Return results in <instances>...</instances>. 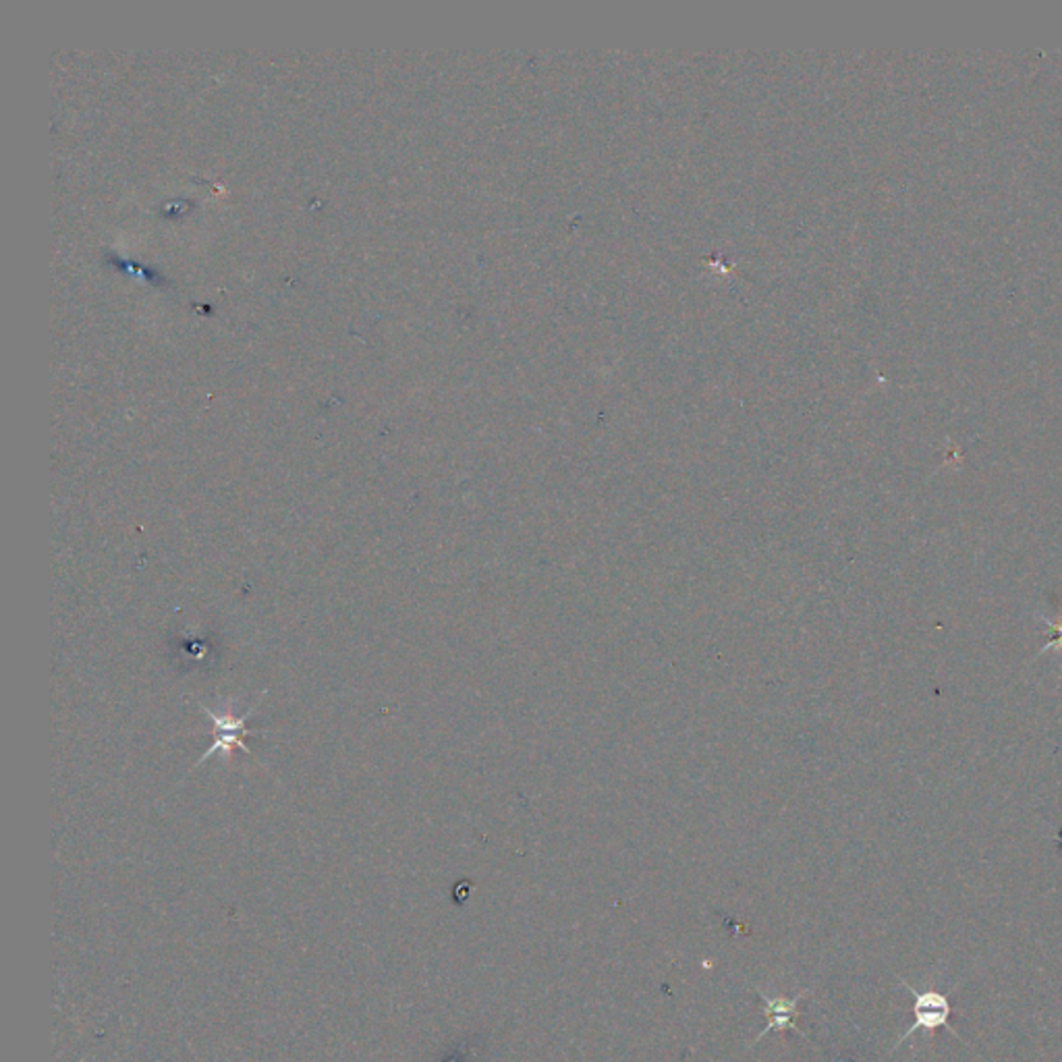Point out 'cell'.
I'll return each instance as SVG.
<instances>
[{
    "instance_id": "cell-1",
    "label": "cell",
    "mask_w": 1062,
    "mask_h": 1062,
    "mask_svg": "<svg viewBox=\"0 0 1062 1062\" xmlns=\"http://www.w3.org/2000/svg\"><path fill=\"white\" fill-rule=\"evenodd\" d=\"M903 986L907 987L913 994V1015H915V1021H913L912 1027L905 1032V1035L898 1040L895 1044V1050H897L905 1040H909L913 1033L917 1032H938V1030H951V1032L957 1035V1032L948 1025V1019L953 1015V1006L948 1003V998L941 994V992H917L912 984H907L905 980L900 982ZM958 1040L963 1042V1037L957 1035Z\"/></svg>"
},
{
    "instance_id": "cell-2",
    "label": "cell",
    "mask_w": 1062,
    "mask_h": 1062,
    "mask_svg": "<svg viewBox=\"0 0 1062 1062\" xmlns=\"http://www.w3.org/2000/svg\"><path fill=\"white\" fill-rule=\"evenodd\" d=\"M202 710L208 714L212 724H214V743H212V748L206 751V756L197 763L206 762L208 758H212V756H214L216 751H221V749L228 751V749L241 748L245 753H252V749L243 741V737L262 733V731H247V729H245V722L254 714L255 705L250 712H245L241 719H235V717H218V714H214L206 705H202Z\"/></svg>"
},
{
    "instance_id": "cell-3",
    "label": "cell",
    "mask_w": 1062,
    "mask_h": 1062,
    "mask_svg": "<svg viewBox=\"0 0 1062 1062\" xmlns=\"http://www.w3.org/2000/svg\"><path fill=\"white\" fill-rule=\"evenodd\" d=\"M808 994L809 990L808 992H799L797 996L789 998V996H766L763 992H758V996H760V1001H762L763 1004V1015L768 1019V1023H766L762 1033L756 1037L753 1046H756L758 1042H762V1037L766 1033L782 1032V1030H793V1032L799 1033L801 1037H808L806 1033L801 1032V1030H797V1025H795V1019L799 1015V1013H797V1004H799V1001H803Z\"/></svg>"
}]
</instances>
